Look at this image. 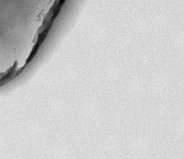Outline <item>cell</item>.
<instances>
[{
  "label": "cell",
  "instance_id": "cell-1",
  "mask_svg": "<svg viewBox=\"0 0 184 159\" xmlns=\"http://www.w3.org/2000/svg\"><path fill=\"white\" fill-rule=\"evenodd\" d=\"M65 0H0V86L32 61Z\"/></svg>",
  "mask_w": 184,
  "mask_h": 159
}]
</instances>
